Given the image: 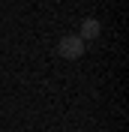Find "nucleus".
I'll list each match as a JSON object with an SVG mask.
<instances>
[{
	"instance_id": "nucleus-1",
	"label": "nucleus",
	"mask_w": 129,
	"mask_h": 132,
	"mask_svg": "<svg viewBox=\"0 0 129 132\" xmlns=\"http://www.w3.org/2000/svg\"><path fill=\"white\" fill-rule=\"evenodd\" d=\"M57 54H60L63 60H78L81 54H84V39H81L78 33L63 36V39L57 42Z\"/></svg>"
},
{
	"instance_id": "nucleus-2",
	"label": "nucleus",
	"mask_w": 129,
	"mask_h": 132,
	"mask_svg": "<svg viewBox=\"0 0 129 132\" xmlns=\"http://www.w3.org/2000/svg\"><path fill=\"white\" fill-rule=\"evenodd\" d=\"M99 30H102V27H99L96 18H84V21H81V33H78V36H81L84 42H90V39H96V36H99Z\"/></svg>"
}]
</instances>
